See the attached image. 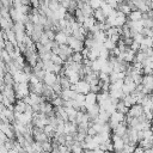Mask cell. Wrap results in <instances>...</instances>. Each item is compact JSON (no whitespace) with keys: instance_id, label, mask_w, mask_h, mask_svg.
<instances>
[{"instance_id":"cell-20","label":"cell","mask_w":153,"mask_h":153,"mask_svg":"<svg viewBox=\"0 0 153 153\" xmlns=\"http://www.w3.org/2000/svg\"><path fill=\"white\" fill-rule=\"evenodd\" d=\"M57 80H59V82H60V86H61V88L62 90H68V88H71V82L68 81V79L65 76V75H57Z\"/></svg>"},{"instance_id":"cell-6","label":"cell","mask_w":153,"mask_h":153,"mask_svg":"<svg viewBox=\"0 0 153 153\" xmlns=\"http://www.w3.org/2000/svg\"><path fill=\"white\" fill-rule=\"evenodd\" d=\"M1 93H2V97L7 98L12 104L16 103V93H14L13 86H7V85H5V88L1 91Z\"/></svg>"},{"instance_id":"cell-45","label":"cell","mask_w":153,"mask_h":153,"mask_svg":"<svg viewBox=\"0 0 153 153\" xmlns=\"http://www.w3.org/2000/svg\"><path fill=\"white\" fill-rule=\"evenodd\" d=\"M8 153H18V152H17V151H16L14 148H11V149L8 151Z\"/></svg>"},{"instance_id":"cell-8","label":"cell","mask_w":153,"mask_h":153,"mask_svg":"<svg viewBox=\"0 0 153 153\" xmlns=\"http://www.w3.org/2000/svg\"><path fill=\"white\" fill-rule=\"evenodd\" d=\"M127 129H128V126H127V123L124 121V122H121L115 129H112V134L118 136V137H123L126 135V133H127Z\"/></svg>"},{"instance_id":"cell-43","label":"cell","mask_w":153,"mask_h":153,"mask_svg":"<svg viewBox=\"0 0 153 153\" xmlns=\"http://www.w3.org/2000/svg\"><path fill=\"white\" fill-rule=\"evenodd\" d=\"M5 49V41H0V53Z\"/></svg>"},{"instance_id":"cell-37","label":"cell","mask_w":153,"mask_h":153,"mask_svg":"<svg viewBox=\"0 0 153 153\" xmlns=\"http://www.w3.org/2000/svg\"><path fill=\"white\" fill-rule=\"evenodd\" d=\"M131 39L134 41V42H136V43H141L142 42V39H143V36L141 35V33H139V32H136L133 37H131Z\"/></svg>"},{"instance_id":"cell-10","label":"cell","mask_w":153,"mask_h":153,"mask_svg":"<svg viewBox=\"0 0 153 153\" xmlns=\"http://www.w3.org/2000/svg\"><path fill=\"white\" fill-rule=\"evenodd\" d=\"M56 81H57V75H56V74H54V73H51V72H45V75H44L43 81H42L45 86H51V85L55 84Z\"/></svg>"},{"instance_id":"cell-31","label":"cell","mask_w":153,"mask_h":153,"mask_svg":"<svg viewBox=\"0 0 153 153\" xmlns=\"http://www.w3.org/2000/svg\"><path fill=\"white\" fill-rule=\"evenodd\" d=\"M50 61H51L54 65H59V66H63V63H65V62L61 60V57H60L59 55H55V54H51Z\"/></svg>"},{"instance_id":"cell-47","label":"cell","mask_w":153,"mask_h":153,"mask_svg":"<svg viewBox=\"0 0 153 153\" xmlns=\"http://www.w3.org/2000/svg\"><path fill=\"white\" fill-rule=\"evenodd\" d=\"M147 151H148V153H153V147L149 148V149H147Z\"/></svg>"},{"instance_id":"cell-21","label":"cell","mask_w":153,"mask_h":153,"mask_svg":"<svg viewBox=\"0 0 153 153\" xmlns=\"http://www.w3.org/2000/svg\"><path fill=\"white\" fill-rule=\"evenodd\" d=\"M106 38H108V36H106L105 31H97L93 33V39L99 43H104L106 41Z\"/></svg>"},{"instance_id":"cell-5","label":"cell","mask_w":153,"mask_h":153,"mask_svg":"<svg viewBox=\"0 0 153 153\" xmlns=\"http://www.w3.org/2000/svg\"><path fill=\"white\" fill-rule=\"evenodd\" d=\"M111 141H112V146H114V152L115 153H120L123 151L124 148V142L122 140V137H118L116 135H111Z\"/></svg>"},{"instance_id":"cell-46","label":"cell","mask_w":153,"mask_h":153,"mask_svg":"<svg viewBox=\"0 0 153 153\" xmlns=\"http://www.w3.org/2000/svg\"><path fill=\"white\" fill-rule=\"evenodd\" d=\"M149 8L153 11V1H151V4H149Z\"/></svg>"},{"instance_id":"cell-9","label":"cell","mask_w":153,"mask_h":153,"mask_svg":"<svg viewBox=\"0 0 153 153\" xmlns=\"http://www.w3.org/2000/svg\"><path fill=\"white\" fill-rule=\"evenodd\" d=\"M126 22H127V16H124L120 11H116V18L114 22V27H122V26H124Z\"/></svg>"},{"instance_id":"cell-34","label":"cell","mask_w":153,"mask_h":153,"mask_svg":"<svg viewBox=\"0 0 153 153\" xmlns=\"http://www.w3.org/2000/svg\"><path fill=\"white\" fill-rule=\"evenodd\" d=\"M109 56H110L109 50H108V49H105L104 47H103V48H100V50H99V57H100V59H104V60H108V59H109Z\"/></svg>"},{"instance_id":"cell-24","label":"cell","mask_w":153,"mask_h":153,"mask_svg":"<svg viewBox=\"0 0 153 153\" xmlns=\"http://www.w3.org/2000/svg\"><path fill=\"white\" fill-rule=\"evenodd\" d=\"M128 110H129V109L123 104V102H122V100H118V103H117V105H116V111L120 112V114L127 115V114H128Z\"/></svg>"},{"instance_id":"cell-11","label":"cell","mask_w":153,"mask_h":153,"mask_svg":"<svg viewBox=\"0 0 153 153\" xmlns=\"http://www.w3.org/2000/svg\"><path fill=\"white\" fill-rule=\"evenodd\" d=\"M141 85L152 93L153 92V75H142Z\"/></svg>"},{"instance_id":"cell-19","label":"cell","mask_w":153,"mask_h":153,"mask_svg":"<svg viewBox=\"0 0 153 153\" xmlns=\"http://www.w3.org/2000/svg\"><path fill=\"white\" fill-rule=\"evenodd\" d=\"M13 106H14V112H17V114H23V112H25V109H26V104L23 102V100H16V103L13 104Z\"/></svg>"},{"instance_id":"cell-4","label":"cell","mask_w":153,"mask_h":153,"mask_svg":"<svg viewBox=\"0 0 153 153\" xmlns=\"http://www.w3.org/2000/svg\"><path fill=\"white\" fill-rule=\"evenodd\" d=\"M32 137L35 141L37 142H44V141H50V139L48 137V135L43 131V129H39V128H36L33 127L32 128Z\"/></svg>"},{"instance_id":"cell-23","label":"cell","mask_w":153,"mask_h":153,"mask_svg":"<svg viewBox=\"0 0 153 153\" xmlns=\"http://www.w3.org/2000/svg\"><path fill=\"white\" fill-rule=\"evenodd\" d=\"M148 59V56L146 55V53H143V51H137L136 54H135V61L134 62H140V63H143L146 60Z\"/></svg>"},{"instance_id":"cell-28","label":"cell","mask_w":153,"mask_h":153,"mask_svg":"<svg viewBox=\"0 0 153 153\" xmlns=\"http://www.w3.org/2000/svg\"><path fill=\"white\" fill-rule=\"evenodd\" d=\"M100 72H103V73H106V74H111L112 73V66L109 63V61H106L103 66H102V68H100Z\"/></svg>"},{"instance_id":"cell-26","label":"cell","mask_w":153,"mask_h":153,"mask_svg":"<svg viewBox=\"0 0 153 153\" xmlns=\"http://www.w3.org/2000/svg\"><path fill=\"white\" fill-rule=\"evenodd\" d=\"M69 59L72 60V62H75V63H82V60H84L81 53H73Z\"/></svg>"},{"instance_id":"cell-16","label":"cell","mask_w":153,"mask_h":153,"mask_svg":"<svg viewBox=\"0 0 153 153\" xmlns=\"http://www.w3.org/2000/svg\"><path fill=\"white\" fill-rule=\"evenodd\" d=\"M92 17L96 19V22H97V23H104V22H105V19H106V16L103 13V11H102L100 8L94 10V11H93Z\"/></svg>"},{"instance_id":"cell-30","label":"cell","mask_w":153,"mask_h":153,"mask_svg":"<svg viewBox=\"0 0 153 153\" xmlns=\"http://www.w3.org/2000/svg\"><path fill=\"white\" fill-rule=\"evenodd\" d=\"M41 148H42V152H51V151H53L51 142H50V141L41 142Z\"/></svg>"},{"instance_id":"cell-25","label":"cell","mask_w":153,"mask_h":153,"mask_svg":"<svg viewBox=\"0 0 153 153\" xmlns=\"http://www.w3.org/2000/svg\"><path fill=\"white\" fill-rule=\"evenodd\" d=\"M50 104L54 106V108H60V106H63V100L60 96H56L55 98H53L50 100Z\"/></svg>"},{"instance_id":"cell-1","label":"cell","mask_w":153,"mask_h":153,"mask_svg":"<svg viewBox=\"0 0 153 153\" xmlns=\"http://www.w3.org/2000/svg\"><path fill=\"white\" fill-rule=\"evenodd\" d=\"M13 90L16 93V99L17 100H22L25 97H27L30 94V90H29V82H23V84H14L13 85Z\"/></svg>"},{"instance_id":"cell-18","label":"cell","mask_w":153,"mask_h":153,"mask_svg":"<svg viewBox=\"0 0 153 153\" xmlns=\"http://www.w3.org/2000/svg\"><path fill=\"white\" fill-rule=\"evenodd\" d=\"M142 19V12L135 10V11H131L129 14H128V18L127 20L129 22H137V20H141Z\"/></svg>"},{"instance_id":"cell-14","label":"cell","mask_w":153,"mask_h":153,"mask_svg":"<svg viewBox=\"0 0 153 153\" xmlns=\"http://www.w3.org/2000/svg\"><path fill=\"white\" fill-rule=\"evenodd\" d=\"M85 104H86L85 108L97 104V94L93 92H88L87 94H85Z\"/></svg>"},{"instance_id":"cell-41","label":"cell","mask_w":153,"mask_h":153,"mask_svg":"<svg viewBox=\"0 0 153 153\" xmlns=\"http://www.w3.org/2000/svg\"><path fill=\"white\" fill-rule=\"evenodd\" d=\"M143 152H145V149H143V148H141L140 146H136L133 153H143Z\"/></svg>"},{"instance_id":"cell-44","label":"cell","mask_w":153,"mask_h":153,"mask_svg":"<svg viewBox=\"0 0 153 153\" xmlns=\"http://www.w3.org/2000/svg\"><path fill=\"white\" fill-rule=\"evenodd\" d=\"M92 153H105V152H103L102 149H99V148H97V149H94V151H92Z\"/></svg>"},{"instance_id":"cell-13","label":"cell","mask_w":153,"mask_h":153,"mask_svg":"<svg viewBox=\"0 0 153 153\" xmlns=\"http://www.w3.org/2000/svg\"><path fill=\"white\" fill-rule=\"evenodd\" d=\"M122 102H123V104L129 109L130 106H133V105L136 104V97H135L133 93H130V94H126V96L123 97Z\"/></svg>"},{"instance_id":"cell-38","label":"cell","mask_w":153,"mask_h":153,"mask_svg":"<svg viewBox=\"0 0 153 153\" xmlns=\"http://www.w3.org/2000/svg\"><path fill=\"white\" fill-rule=\"evenodd\" d=\"M106 4L112 8V10H117V7H118V1H116V0H108L106 1Z\"/></svg>"},{"instance_id":"cell-49","label":"cell","mask_w":153,"mask_h":153,"mask_svg":"<svg viewBox=\"0 0 153 153\" xmlns=\"http://www.w3.org/2000/svg\"><path fill=\"white\" fill-rule=\"evenodd\" d=\"M152 116H153V109H152Z\"/></svg>"},{"instance_id":"cell-35","label":"cell","mask_w":153,"mask_h":153,"mask_svg":"<svg viewBox=\"0 0 153 153\" xmlns=\"http://www.w3.org/2000/svg\"><path fill=\"white\" fill-rule=\"evenodd\" d=\"M44 33H45V36L48 37L49 41H54V39H55V35H56V32H55L54 30H51V29L44 30Z\"/></svg>"},{"instance_id":"cell-27","label":"cell","mask_w":153,"mask_h":153,"mask_svg":"<svg viewBox=\"0 0 153 153\" xmlns=\"http://www.w3.org/2000/svg\"><path fill=\"white\" fill-rule=\"evenodd\" d=\"M4 84L5 85H7V86H13L14 85V81H13V78H12V75L10 74V73H5V75H4Z\"/></svg>"},{"instance_id":"cell-7","label":"cell","mask_w":153,"mask_h":153,"mask_svg":"<svg viewBox=\"0 0 153 153\" xmlns=\"http://www.w3.org/2000/svg\"><path fill=\"white\" fill-rule=\"evenodd\" d=\"M142 115H143V109H142V105H140V104H135V105L130 106L128 110V114H127V116L135 117V118H137Z\"/></svg>"},{"instance_id":"cell-29","label":"cell","mask_w":153,"mask_h":153,"mask_svg":"<svg viewBox=\"0 0 153 153\" xmlns=\"http://www.w3.org/2000/svg\"><path fill=\"white\" fill-rule=\"evenodd\" d=\"M108 98H109V92H99V93H97V104L106 100Z\"/></svg>"},{"instance_id":"cell-3","label":"cell","mask_w":153,"mask_h":153,"mask_svg":"<svg viewBox=\"0 0 153 153\" xmlns=\"http://www.w3.org/2000/svg\"><path fill=\"white\" fill-rule=\"evenodd\" d=\"M71 90H73L76 93H81V94H87L90 92V85L85 81V80H79L76 84L71 86Z\"/></svg>"},{"instance_id":"cell-17","label":"cell","mask_w":153,"mask_h":153,"mask_svg":"<svg viewBox=\"0 0 153 153\" xmlns=\"http://www.w3.org/2000/svg\"><path fill=\"white\" fill-rule=\"evenodd\" d=\"M96 24H97V22H96V19H94L93 17H87V18H85V20H84V23H82V27H84L85 30L90 31Z\"/></svg>"},{"instance_id":"cell-22","label":"cell","mask_w":153,"mask_h":153,"mask_svg":"<svg viewBox=\"0 0 153 153\" xmlns=\"http://www.w3.org/2000/svg\"><path fill=\"white\" fill-rule=\"evenodd\" d=\"M98 57H99V50H98V49H94V48H91V49L88 50L87 59L93 62V61H96Z\"/></svg>"},{"instance_id":"cell-2","label":"cell","mask_w":153,"mask_h":153,"mask_svg":"<svg viewBox=\"0 0 153 153\" xmlns=\"http://www.w3.org/2000/svg\"><path fill=\"white\" fill-rule=\"evenodd\" d=\"M67 45L74 51V53H81V50L85 48L84 45V42L82 41H79L76 38H74L73 36H69L67 38Z\"/></svg>"},{"instance_id":"cell-33","label":"cell","mask_w":153,"mask_h":153,"mask_svg":"<svg viewBox=\"0 0 153 153\" xmlns=\"http://www.w3.org/2000/svg\"><path fill=\"white\" fill-rule=\"evenodd\" d=\"M88 5H90V7H91V8L94 11V10L100 8L102 1H99V0H91V1H88Z\"/></svg>"},{"instance_id":"cell-48","label":"cell","mask_w":153,"mask_h":153,"mask_svg":"<svg viewBox=\"0 0 153 153\" xmlns=\"http://www.w3.org/2000/svg\"><path fill=\"white\" fill-rule=\"evenodd\" d=\"M120 153H127V152H124V151H122V152H120Z\"/></svg>"},{"instance_id":"cell-12","label":"cell","mask_w":153,"mask_h":153,"mask_svg":"<svg viewBox=\"0 0 153 153\" xmlns=\"http://www.w3.org/2000/svg\"><path fill=\"white\" fill-rule=\"evenodd\" d=\"M59 96L62 98V100H63V102H66V100L74 99V98H75V96H76V92H74L73 90L68 88V90H62V91H61V93H60Z\"/></svg>"},{"instance_id":"cell-36","label":"cell","mask_w":153,"mask_h":153,"mask_svg":"<svg viewBox=\"0 0 153 153\" xmlns=\"http://www.w3.org/2000/svg\"><path fill=\"white\" fill-rule=\"evenodd\" d=\"M145 29H153V19H142Z\"/></svg>"},{"instance_id":"cell-39","label":"cell","mask_w":153,"mask_h":153,"mask_svg":"<svg viewBox=\"0 0 153 153\" xmlns=\"http://www.w3.org/2000/svg\"><path fill=\"white\" fill-rule=\"evenodd\" d=\"M135 147H136V146H134V145H124L123 151L127 152V153H133L134 149H135Z\"/></svg>"},{"instance_id":"cell-40","label":"cell","mask_w":153,"mask_h":153,"mask_svg":"<svg viewBox=\"0 0 153 153\" xmlns=\"http://www.w3.org/2000/svg\"><path fill=\"white\" fill-rule=\"evenodd\" d=\"M7 140H8V137H7V136H6V135H5L2 131H0V141H1L2 143H5Z\"/></svg>"},{"instance_id":"cell-32","label":"cell","mask_w":153,"mask_h":153,"mask_svg":"<svg viewBox=\"0 0 153 153\" xmlns=\"http://www.w3.org/2000/svg\"><path fill=\"white\" fill-rule=\"evenodd\" d=\"M103 47H104L105 49H108L109 51H111L112 49H115V48H116V44H115L114 42H111L109 38H106V41L103 43Z\"/></svg>"},{"instance_id":"cell-15","label":"cell","mask_w":153,"mask_h":153,"mask_svg":"<svg viewBox=\"0 0 153 153\" xmlns=\"http://www.w3.org/2000/svg\"><path fill=\"white\" fill-rule=\"evenodd\" d=\"M67 38H68V36H67L65 32L59 31V32H56L54 41H55L59 45H62V44H67Z\"/></svg>"},{"instance_id":"cell-42","label":"cell","mask_w":153,"mask_h":153,"mask_svg":"<svg viewBox=\"0 0 153 153\" xmlns=\"http://www.w3.org/2000/svg\"><path fill=\"white\" fill-rule=\"evenodd\" d=\"M0 153H8V151L5 148V146H4V145H1V146H0Z\"/></svg>"}]
</instances>
